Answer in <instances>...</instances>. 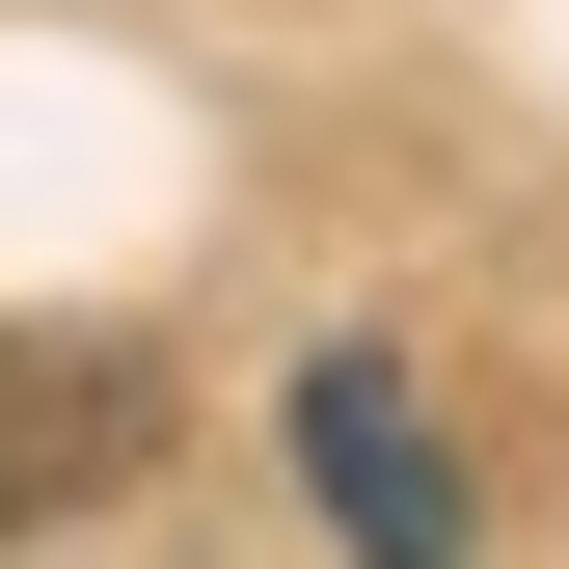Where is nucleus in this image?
<instances>
[{
	"mask_svg": "<svg viewBox=\"0 0 569 569\" xmlns=\"http://www.w3.org/2000/svg\"><path fill=\"white\" fill-rule=\"evenodd\" d=\"M299 488H326L352 569H461V461L407 407V352H299Z\"/></svg>",
	"mask_w": 569,
	"mask_h": 569,
	"instance_id": "nucleus-1",
	"label": "nucleus"
},
{
	"mask_svg": "<svg viewBox=\"0 0 569 569\" xmlns=\"http://www.w3.org/2000/svg\"><path fill=\"white\" fill-rule=\"evenodd\" d=\"M136 435H163V380L82 326H0V542L28 516H82V488H136Z\"/></svg>",
	"mask_w": 569,
	"mask_h": 569,
	"instance_id": "nucleus-2",
	"label": "nucleus"
}]
</instances>
